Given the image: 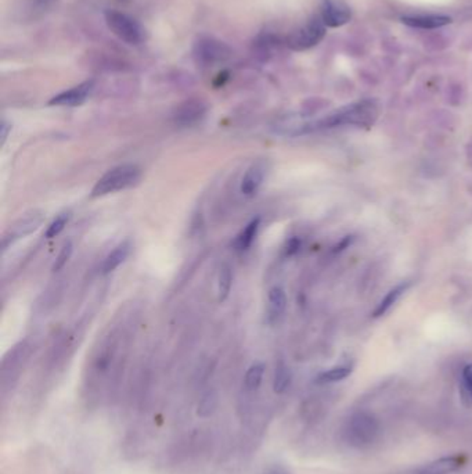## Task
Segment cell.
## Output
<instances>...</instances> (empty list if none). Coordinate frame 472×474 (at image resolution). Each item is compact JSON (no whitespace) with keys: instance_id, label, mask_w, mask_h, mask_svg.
I'll return each mask as SVG.
<instances>
[{"instance_id":"obj_1","label":"cell","mask_w":472,"mask_h":474,"mask_svg":"<svg viewBox=\"0 0 472 474\" xmlns=\"http://www.w3.org/2000/svg\"><path fill=\"white\" fill-rule=\"evenodd\" d=\"M378 105L373 100H363L351 105H347L326 118L312 124L306 125L302 131L310 132L317 129H327V128H335L341 125H358V126H370L377 119Z\"/></svg>"},{"instance_id":"obj_2","label":"cell","mask_w":472,"mask_h":474,"mask_svg":"<svg viewBox=\"0 0 472 474\" xmlns=\"http://www.w3.org/2000/svg\"><path fill=\"white\" fill-rule=\"evenodd\" d=\"M381 426L377 417L369 412H356L345 426V440L351 447L367 448L373 445L379 437Z\"/></svg>"},{"instance_id":"obj_3","label":"cell","mask_w":472,"mask_h":474,"mask_svg":"<svg viewBox=\"0 0 472 474\" xmlns=\"http://www.w3.org/2000/svg\"><path fill=\"white\" fill-rule=\"evenodd\" d=\"M140 179V170L133 164H123L109 170L105 175H102L92 190V197H102L109 193H115L119 190L128 189L136 185Z\"/></svg>"},{"instance_id":"obj_4","label":"cell","mask_w":472,"mask_h":474,"mask_svg":"<svg viewBox=\"0 0 472 474\" xmlns=\"http://www.w3.org/2000/svg\"><path fill=\"white\" fill-rule=\"evenodd\" d=\"M104 17L108 29L122 42L128 45H139L144 40V28L130 15L116 10H107Z\"/></svg>"},{"instance_id":"obj_5","label":"cell","mask_w":472,"mask_h":474,"mask_svg":"<svg viewBox=\"0 0 472 474\" xmlns=\"http://www.w3.org/2000/svg\"><path fill=\"white\" fill-rule=\"evenodd\" d=\"M326 35V24L320 15L312 17L303 27L292 32L287 39V46L292 50L302 52L316 46Z\"/></svg>"},{"instance_id":"obj_6","label":"cell","mask_w":472,"mask_h":474,"mask_svg":"<svg viewBox=\"0 0 472 474\" xmlns=\"http://www.w3.org/2000/svg\"><path fill=\"white\" fill-rule=\"evenodd\" d=\"M192 56L199 64L215 66L229 60L231 56V50L226 43L215 38L204 36L194 43Z\"/></svg>"},{"instance_id":"obj_7","label":"cell","mask_w":472,"mask_h":474,"mask_svg":"<svg viewBox=\"0 0 472 474\" xmlns=\"http://www.w3.org/2000/svg\"><path fill=\"white\" fill-rule=\"evenodd\" d=\"M45 221V214L39 209H33L31 212L24 214L20 219H17L3 235L1 237V249L6 251L13 243L17 240L33 233Z\"/></svg>"},{"instance_id":"obj_8","label":"cell","mask_w":472,"mask_h":474,"mask_svg":"<svg viewBox=\"0 0 472 474\" xmlns=\"http://www.w3.org/2000/svg\"><path fill=\"white\" fill-rule=\"evenodd\" d=\"M320 17L326 27L337 28L349 22L352 14L351 8L340 0H323Z\"/></svg>"},{"instance_id":"obj_9","label":"cell","mask_w":472,"mask_h":474,"mask_svg":"<svg viewBox=\"0 0 472 474\" xmlns=\"http://www.w3.org/2000/svg\"><path fill=\"white\" fill-rule=\"evenodd\" d=\"M469 462L466 455H452L439 458L422 468H420L416 474H452L456 473L462 468H464Z\"/></svg>"},{"instance_id":"obj_10","label":"cell","mask_w":472,"mask_h":474,"mask_svg":"<svg viewBox=\"0 0 472 474\" xmlns=\"http://www.w3.org/2000/svg\"><path fill=\"white\" fill-rule=\"evenodd\" d=\"M95 88V82L93 81H86L73 89L64 91L57 96H54L49 104L50 105H67V107H74V105H79L82 103L86 101V98L91 96L92 91Z\"/></svg>"},{"instance_id":"obj_11","label":"cell","mask_w":472,"mask_h":474,"mask_svg":"<svg viewBox=\"0 0 472 474\" xmlns=\"http://www.w3.org/2000/svg\"><path fill=\"white\" fill-rule=\"evenodd\" d=\"M205 112H206L205 103L201 101V100L191 98V100L182 103L176 108L174 117H175L176 124L188 126V125H191V124L199 121L204 117Z\"/></svg>"},{"instance_id":"obj_12","label":"cell","mask_w":472,"mask_h":474,"mask_svg":"<svg viewBox=\"0 0 472 474\" xmlns=\"http://www.w3.org/2000/svg\"><path fill=\"white\" fill-rule=\"evenodd\" d=\"M265 175H266V164L264 161L254 163L243 178L241 193L244 195H254L262 186Z\"/></svg>"},{"instance_id":"obj_13","label":"cell","mask_w":472,"mask_h":474,"mask_svg":"<svg viewBox=\"0 0 472 474\" xmlns=\"http://www.w3.org/2000/svg\"><path fill=\"white\" fill-rule=\"evenodd\" d=\"M402 22L411 28L436 29V28L450 24L452 18L446 15H413V17H403Z\"/></svg>"},{"instance_id":"obj_14","label":"cell","mask_w":472,"mask_h":474,"mask_svg":"<svg viewBox=\"0 0 472 474\" xmlns=\"http://www.w3.org/2000/svg\"><path fill=\"white\" fill-rule=\"evenodd\" d=\"M130 249H132V244L129 240H125L122 242L121 244H118L104 260L102 265H101V272L105 275V274H109L112 271H115L129 255L130 253Z\"/></svg>"},{"instance_id":"obj_15","label":"cell","mask_w":472,"mask_h":474,"mask_svg":"<svg viewBox=\"0 0 472 474\" xmlns=\"http://www.w3.org/2000/svg\"><path fill=\"white\" fill-rule=\"evenodd\" d=\"M287 306V295L282 287H273L269 291V304H268V316L271 322H276L285 311Z\"/></svg>"},{"instance_id":"obj_16","label":"cell","mask_w":472,"mask_h":474,"mask_svg":"<svg viewBox=\"0 0 472 474\" xmlns=\"http://www.w3.org/2000/svg\"><path fill=\"white\" fill-rule=\"evenodd\" d=\"M411 286V283L410 282H404V283H400V285L396 286L395 288H392L385 297H383V299L378 304L377 308H376V311H374V313H373V316L374 318H379V316H382V315H385L397 301H399V298L407 291V288Z\"/></svg>"},{"instance_id":"obj_17","label":"cell","mask_w":472,"mask_h":474,"mask_svg":"<svg viewBox=\"0 0 472 474\" xmlns=\"http://www.w3.org/2000/svg\"><path fill=\"white\" fill-rule=\"evenodd\" d=\"M259 226H261V219H259V218L252 219V221L241 230V233L237 236V239H236V242H234L236 250H238V251H245V250H248V249L251 247V244L254 243L257 235H258Z\"/></svg>"},{"instance_id":"obj_18","label":"cell","mask_w":472,"mask_h":474,"mask_svg":"<svg viewBox=\"0 0 472 474\" xmlns=\"http://www.w3.org/2000/svg\"><path fill=\"white\" fill-rule=\"evenodd\" d=\"M231 285H233L231 268L229 265H224V267H222V269L219 272V279H218V299H219V302L226 301V298L230 294Z\"/></svg>"},{"instance_id":"obj_19","label":"cell","mask_w":472,"mask_h":474,"mask_svg":"<svg viewBox=\"0 0 472 474\" xmlns=\"http://www.w3.org/2000/svg\"><path fill=\"white\" fill-rule=\"evenodd\" d=\"M352 373V365H341L337 368H333L321 375L317 376L316 383L319 384H327V383H335L341 380L347 379Z\"/></svg>"},{"instance_id":"obj_20","label":"cell","mask_w":472,"mask_h":474,"mask_svg":"<svg viewBox=\"0 0 472 474\" xmlns=\"http://www.w3.org/2000/svg\"><path fill=\"white\" fill-rule=\"evenodd\" d=\"M264 373H265V365L261 362L254 364L245 373V381H244L245 388L250 391H255L262 383Z\"/></svg>"},{"instance_id":"obj_21","label":"cell","mask_w":472,"mask_h":474,"mask_svg":"<svg viewBox=\"0 0 472 474\" xmlns=\"http://www.w3.org/2000/svg\"><path fill=\"white\" fill-rule=\"evenodd\" d=\"M462 399L467 406H472V364L463 369L462 385H460Z\"/></svg>"},{"instance_id":"obj_22","label":"cell","mask_w":472,"mask_h":474,"mask_svg":"<svg viewBox=\"0 0 472 474\" xmlns=\"http://www.w3.org/2000/svg\"><path fill=\"white\" fill-rule=\"evenodd\" d=\"M291 383V373L288 371V368L284 365L283 362H280L276 368V372H275V381H273V388L276 392L282 394L284 392L288 385Z\"/></svg>"},{"instance_id":"obj_23","label":"cell","mask_w":472,"mask_h":474,"mask_svg":"<svg viewBox=\"0 0 472 474\" xmlns=\"http://www.w3.org/2000/svg\"><path fill=\"white\" fill-rule=\"evenodd\" d=\"M70 216H71L70 212H63V214H60V215L50 223V226L47 228L45 236H46L47 239H53V237L59 236V235L63 232V229L66 228L67 222L70 221Z\"/></svg>"},{"instance_id":"obj_24","label":"cell","mask_w":472,"mask_h":474,"mask_svg":"<svg viewBox=\"0 0 472 474\" xmlns=\"http://www.w3.org/2000/svg\"><path fill=\"white\" fill-rule=\"evenodd\" d=\"M73 250H74V247H73V243L71 242H67L66 244H64V247L61 249V251L59 253V255H57V258H56V262L53 264V272H59V271H61L66 265H67V262L70 261V258H71V255H73Z\"/></svg>"},{"instance_id":"obj_25","label":"cell","mask_w":472,"mask_h":474,"mask_svg":"<svg viewBox=\"0 0 472 474\" xmlns=\"http://www.w3.org/2000/svg\"><path fill=\"white\" fill-rule=\"evenodd\" d=\"M216 406V398L213 395H206L201 399L198 406V413L201 416H208Z\"/></svg>"},{"instance_id":"obj_26","label":"cell","mask_w":472,"mask_h":474,"mask_svg":"<svg viewBox=\"0 0 472 474\" xmlns=\"http://www.w3.org/2000/svg\"><path fill=\"white\" fill-rule=\"evenodd\" d=\"M59 0H33V11H46L52 8Z\"/></svg>"},{"instance_id":"obj_27","label":"cell","mask_w":472,"mask_h":474,"mask_svg":"<svg viewBox=\"0 0 472 474\" xmlns=\"http://www.w3.org/2000/svg\"><path fill=\"white\" fill-rule=\"evenodd\" d=\"M10 131H11V125H10L7 121H3V122H1V126H0V146H1V147H3L4 143H6Z\"/></svg>"},{"instance_id":"obj_28","label":"cell","mask_w":472,"mask_h":474,"mask_svg":"<svg viewBox=\"0 0 472 474\" xmlns=\"http://www.w3.org/2000/svg\"><path fill=\"white\" fill-rule=\"evenodd\" d=\"M299 246H300V243H299V240H298V239H291V240L288 242V244H287V249H285V253H287V255H292V254H295V253L298 251Z\"/></svg>"},{"instance_id":"obj_29","label":"cell","mask_w":472,"mask_h":474,"mask_svg":"<svg viewBox=\"0 0 472 474\" xmlns=\"http://www.w3.org/2000/svg\"><path fill=\"white\" fill-rule=\"evenodd\" d=\"M265 474H289L284 468H282V466H273V468H271L268 472Z\"/></svg>"}]
</instances>
